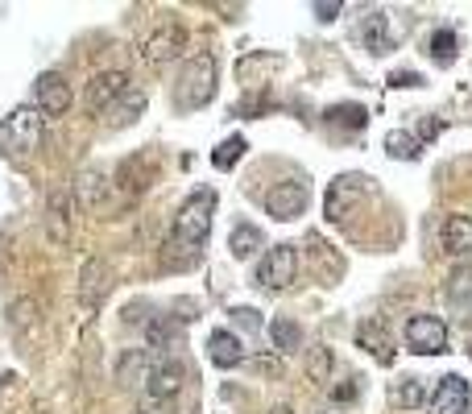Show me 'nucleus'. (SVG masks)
Masks as SVG:
<instances>
[{
    "label": "nucleus",
    "mask_w": 472,
    "mask_h": 414,
    "mask_svg": "<svg viewBox=\"0 0 472 414\" xmlns=\"http://www.w3.org/2000/svg\"><path fill=\"white\" fill-rule=\"evenodd\" d=\"M468 402H472L468 381H464L460 373H448V377H439V385H435L431 402H427V414H464Z\"/></svg>",
    "instance_id": "nucleus-11"
},
{
    "label": "nucleus",
    "mask_w": 472,
    "mask_h": 414,
    "mask_svg": "<svg viewBox=\"0 0 472 414\" xmlns=\"http://www.w3.org/2000/svg\"><path fill=\"white\" fill-rule=\"evenodd\" d=\"M71 191L67 187H59V191H50V199H46V232H50V240L54 245H67L71 240Z\"/></svg>",
    "instance_id": "nucleus-15"
},
{
    "label": "nucleus",
    "mask_w": 472,
    "mask_h": 414,
    "mask_svg": "<svg viewBox=\"0 0 472 414\" xmlns=\"http://www.w3.org/2000/svg\"><path fill=\"white\" fill-rule=\"evenodd\" d=\"M154 365L157 361L146 348H125V353L117 356V385L125 394H146L149 377H154Z\"/></svg>",
    "instance_id": "nucleus-8"
},
{
    "label": "nucleus",
    "mask_w": 472,
    "mask_h": 414,
    "mask_svg": "<svg viewBox=\"0 0 472 414\" xmlns=\"http://www.w3.org/2000/svg\"><path fill=\"white\" fill-rule=\"evenodd\" d=\"M154 170H157V162H154V154H133V158H125L117 166V187L125 191V199H133V195H141V191L149 187V178H154Z\"/></svg>",
    "instance_id": "nucleus-13"
},
{
    "label": "nucleus",
    "mask_w": 472,
    "mask_h": 414,
    "mask_svg": "<svg viewBox=\"0 0 472 414\" xmlns=\"http://www.w3.org/2000/svg\"><path fill=\"white\" fill-rule=\"evenodd\" d=\"M228 249H232L236 261H249V257H257L261 249H266V232L257 224H236L232 237H228Z\"/></svg>",
    "instance_id": "nucleus-20"
},
{
    "label": "nucleus",
    "mask_w": 472,
    "mask_h": 414,
    "mask_svg": "<svg viewBox=\"0 0 472 414\" xmlns=\"http://www.w3.org/2000/svg\"><path fill=\"white\" fill-rule=\"evenodd\" d=\"M109 174L99 166H83L79 170V178H75V203L83 207V212H96L99 203H104V195H109Z\"/></svg>",
    "instance_id": "nucleus-18"
},
{
    "label": "nucleus",
    "mask_w": 472,
    "mask_h": 414,
    "mask_svg": "<svg viewBox=\"0 0 472 414\" xmlns=\"http://www.w3.org/2000/svg\"><path fill=\"white\" fill-rule=\"evenodd\" d=\"M128 88H133V75H128V71H120V67L99 71L96 80L88 83V91H83V104H88V112H109Z\"/></svg>",
    "instance_id": "nucleus-7"
},
{
    "label": "nucleus",
    "mask_w": 472,
    "mask_h": 414,
    "mask_svg": "<svg viewBox=\"0 0 472 414\" xmlns=\"http://www.w3.org/2000/svg\"><path fill=\"white\" fill-rule=\"evenodd\" d=\"M311 13L319 21H335L340 13H345V5H340V0H319V5H311Z\"/></svg>",
    "instance_id": "nucleus-37"
},
{
    "label": "nucleus",
    "mask_w": 472,
    "mask_h": 414,
    "mask_svg": "<svg viewBox=\"0 0 472 414\" xmlns=\"http://www.w3.org/2000/svg\"><path fill=\"white\" fill-rule=\"evenodd\" d=\"M356 394H361V385H356V377H353V381H348V385H335V390H332V398H335V402H356Z\"/></svg>",
    "instance_id": "nucleus-40"
},
{
    "label": "nucleus",
    "mask_w": 472,
    "mask_h": 414,
    "mask_svg": "<svg viewBox=\"0 0 472 414\" xmlns=\"http://www.w3.org/2000/svg\"><path fill=\"white\" fill-rule=\"evenodd\" d=\"M385 146H390V158H398V162L419 158V141H414L411 133H402V128H398V133H390V137H385Z\"/></svg>",
    "instance_id": "nucleus-31"
},
{
    "label": "nucleus",
    "mask_w": 472,
    "mask_h": 414,
    "mask_svg": "<svg viewBox=\"0 0 472 414\" xmlns=\"http://www.w3.org/2000/svg\"><path fill=\"white\" fill-rule=\"evenodd\" d=\"M183 381H187V365H183L178 356H166V361H157L154 365V377H149L146 394L162 398V402H175V394L183 390Z\"/></svg>",
    "instance_id": "nucleus-14"
},
{
    "label": "nucleus",
    "mask_w": 472,
    "mask_h": 414,
    "mask_svg": "<svg viewBox=\"0 0 472 414\" xmlns=\"http://www.w3.org/2000/svg\"><path fill=\"white\" fill-rule=\"evenodd\" d=\"M439 237H443V253L448 257H472V220L468 216H448Z\"/></svg>",
    "instance_id": "nucleus-19"
},
{
    "label": "nucleus",
    "mask_w": 472,
    "mask_h": 414,
    "mask_svg": "<svg viewBox=\"0 0 472 414\" xmlns=\"http://www.w3.org/2000/svg\"><path fill=\"white\" fill-rule=\"evenodd\" d=\"M298 278V253L295 245H274L266 249L261 266H257V282L266 290H290Z\"/></svg>",
    "instance_id": "nucleus-5"
},
{
    "label": "nucleus",
    "mask_w": 472,
    "mask_h": 414,
    "mask_svg": "<svg viewBox=\"0 0 472 414\" xmlns=\"http://www.w3.org/2000/svg\"><path fill=\"white\" fill-rule=\"evenodd\" d=\"M311 253L324 257V261H327V282H335V278H340V269H345V261L332 253V245H327V240H319V237L311 232Z\"/></svg>",
    "instance_id": "nucleus-33"
},
{
    "label": "nucleus",
    "mask_w": 472,
    "mask_h": 414,
    "mask_svg": "<svg viewBox=\"0 0 472 414\" xmlns=\"http://www.w3.org/2000/svg\"><path fill=\"white\" fill-rule=\"evenodd\" d=\"M42 137H46V117L38 108H30V104H21V108H13L9 117L0 120V154L5 158L33 154L42 146Z\"/></svg>",
    "instance_id": "nucleus-1"
},
{
    "label": "nucleus",
    "mask_w": 472,
    "mask_h": 414,
    "mask_svg": "<svg viewBox=\"0 0 472 414\" xmlns=\"http://www.w3.org/2000/svg\"><path fill=\"white\" fill-rule=\"evenodd\" d=\"M199 266V249L195 245H183V240L166 237V245H162V269H170V274H183V269H195Z\"/></svg>",
    "instance_id": "nucleus-22"
},
{
    "label": "nucleus",
    "mask_w": 472,
    "mask_h": 414,
    "mask_svg": "<svg viewBox=\"0 0 472 414\" xmlns=\"http://www.w3.org/2000/svg\"><path fill=\"white\" fill-rule=\"evenodd\" d=\"M212 216H216V191L212 187H195L183 207H178L175 216V228H170V237L183 240V245H203L207 232H212Z\"/></svg>",
    "instance_id": "nucleus-2"
},
{
    "label": "nucleus",
    "mask_w": 472,
    "mask_h": 414,
    "mask_svg": "<svg viewBox=\"0 0 472 414\" xmlns=\"http://www.w3.org/2000/svg\"><path fill=\"white\" fill-rule=\"evenodd\" d=\"M269 344H274V356H290L303 348V327L295 324V319L278 315L274 324H269Z\"/></svg>",
    "instance_id": "nucleus-21"
},
{
    "label": "nucleus",
    "mask_w": 472,
    "mask_h": 414,
    "mask_svg": "<svg viewBox=\"0 0 472 414\" xmlns=\"http://www.w3.org/2000/svg\"><path fill=\"white\" fill-rule=\"evenodd\" d=\"M212 96H216V59L212 54H195V59L183 62V75H178V88H175V108L195 112Z\"/></svg>",
    "instance_id": "nucleus-3"
},
{
    "label": "nucleus",
    "mask_w": 472,
    "mask_h": 414,
    "mask_svg": "<svg viewBox=\"0 0 472 414\" xmlns=\"http://www.w3.org/2000/svg\"><path fill=\"white\" fill-rule=\"evenodd\" d=\"M109 282H112V266L104 257H88L83 261V274H79V303L83 311H96L99 298L109 295Z\"/></svg>",
    "instance_id": "nucleus-12"
},
{
    "label": "nucleus",
    "mask_w": 472,
    "mask_h": 414,
    "mask_svg": "<svg viewBox=\"0 0 472 414\" xmlns=\"http://www.w3.org/2000/svg\"><path fill=\"white\" fill-rule=\"evenodd\" d=\"M356 344L364 348V353H373L382 365H390L393 361V348H390V335H385L382 324H361L356 327Z\"/></svg>",
    "instance_id": "nucleus-23"
},
{
    "label": "nucleus",
    "mask_w": 472,
    "mask_h": 414,
    "mask_svg": "<svg viewBox=\"0 0 472 414\" xmlns=\"http://www.w3.org/2000/svg\"><path fill=\"white\" fill-rule=\"evenodd\" d=\"M187 30L178 25V21H162L154 33H149L146 42H141V59L149 62V67H166V62L183 59V50H187Z\"/></svg>",
    "instance_id": "nucleus-4"
},
{
    "label": "nucleus",
    "mask_w": 472,
    "mask_h": 414,
    "mask_svg": "<svg viewBox=\"0 0 472 414\" xmlns=\"http://www.w3.org/2000/svg\"><path fill=\"white\" fill-rule=\"evenodd\" d=\"M141 108H146V91H141V88H128L125 96H120L117 104L109 108V125H120V128L133 125V120L141 117Z\"/></svg>",
    "instance_id": "nucleus-24"
},
{
    "label": "nucleus",
    "mask_w": 472,
    "mask_h": 414,
    "mask_svg": "<svg viewBox=\"0 0 472 414\" xmlns=\"http://www.w3.org/2000/svg\"><path fill=\"white\" fill-rule=\"evenodd\" d=\"M448 303L460 306V311H472V266H460L452 278H448V287H443Z\"/></svg>",
    "instance_id": "nucleus-25"
},
{
    "label": "nucleus",
    "mask_w": 472,
    "mask_h": 414,
    "mask_svg": "<svg viewBox=\"0 0 472 414\" xmlns=\"http://www.w3.org/2000/svg\"><path fill=\"white\" fill-rule=\"evenodd\" d=\"M33 108H38L42 117H62V112L71 108V83L62 80L59 71L38 75V83H33Z\"/></svg>",
    "instance_id": "nucleus-9"
},
{
    "label": "nucleus",
    "mask_w": 472,
    "mask_h": 414,
    "mask_svg": "<svg viewBox=\"0 0 472 414\" xmlns=\"http://www.w3.org/2000/svg\"><path fill=\"white\" fill-rule=\"evenodd\" d=\"M249 369L261 377H282V356H253L249 361Z\"/></svg>",
    "instance_id": "nucleus-36"
},
{
    "label": "nucleus",
    "mask_w": 472,
    "mask_h": 414,
    "mask_svg": "<svg viewBox=\"0 0 472 414\" xmlns=\"http://www.w3.org/2000/svg\"><path fill=\"white\" fill-rule=\"evenodd\" d=\"M245 149H249V141L241 137V133H232V137H224L216 149H212V166H216V170H232L236 162L245 158Z\"/></svg>",
    "instance_id": "nucleus-26"
},
{
    "label": "nucleus",
    "mask_w": 472,
    "mask_h": 414,
    "mask_svg": "<svg viewBox=\"0 0 472 414\" xmlns=\"http://www.w3.org/2000/svg\"><path fill=\"white\" fill-rule=\"evenodd\" d=\"M137 414H175V410H170V402H162V398H149V394H141V402H137Z\"/></svg>",
    "instance_id": "nucleus-39"
},
{
    "label": "nucleus",
    "mask_w": 472,
    "mask_h": 414,
    "mask_svg": "<svg viewBox=\"0 0 472 414\" xmlns=\"http://www.w3.org/2000/svg\"><path fill=\"white\" fill-rule=\"evenodd\" d=\"M33 315H38V303H33V298H13V303H9L13 332H25V327H33Z\"/></svg>",
    "instance_id": "nucleus-30"
},
{
    "label": "nucleus",
    "mask_w": 472,
    "mask_h": 414,
    "mask_svg": "<svg viewBox=\"0 0 472 414\" xmlns=\"http://www.w3.org/2000/svg\"><path fill=\"white\" fill-rule=\"evenodd\" d=\"M146 340H149V356H154V353H166V348H170V327L162 324V319H154V324L146 327Z\"/></svg>",
    "instance_id": "nucleus-34"
},
{
    "label": "nucleus",
    "mask_w": 472,
    "mask_h": 414,
    "mask_svg": "<svg viewBox=\"0 0 472 414\" xmlns=\"http://www.w3.org/2000/svg\"><path fill=\"white\" fill-rule=\"evenodd\" d=\"M364 46L373 50V54H385V50L393 46L390 25H385V13H369V21H364Z\"/></svg>",
    "instance_id": "nucleus-28"
},
{
    "label": "nucleus",
    "mask_w": 472,
    "mask_h": 414,
    "mask_svg": "<svg viewBox=\"0 0 472 414\" xmlns=\"http://www.w3.org/2000/svg\"><path fill=\"white\" fill-rule=\"evenodd\" d=\"M327 120H348L353 128H361L364 125V108H356V104H353V108H332V112H327Z\"/></svg>",
    "instance_id": "nucleus-38"
},
{
    "label": "nucleus",
    "mask_w": 472,
    "mask_h": 414,
    "mask_svg": "<svg viewBox=\"0 0 472 414\" xmlns=\"http://www.w3.org/2000/svg\"><path fill=\"white\" fill-rule=\"evenodd\" d=\"M406 348L419 356H439L448 353V324L439 315H411L406 319Z\"/></svg>",
    "instance_id": "nucleus-6"
},
{
    "label": "nucleus",
    "mask_w": 472,
    "mask_h": 414,
    "mask_svg": "<svg viewBox=\"0 0 472 414\" xmlns=\"http://www.w3.org/2000/svg\"><path fill=\"white\" fill-rule=\"evenodd\" d=\"M431 59L443 62V67L456 59V33L452 30H435L431 33Z\"/></svg>",
    "instance_id": "nucleus-32"
},
{
    "label": "nucleus",
    "mask_w": 472,
    "mask_h": 414,
    "mask_svg": "<svg viewBox=\"0 0 472 414\" xmlns=\"http://www.w3.org/2000/svg\"><path fill=\"white\" fill-rule=\"evenodd\" d=\"M269 414H290V406H274V410H269Z\"/></svg>",
    "instance_id": "nucleus-42"
},
{
    "label": "nucleus",
    "mask_w": 472,
    "mask_h": 414,
    "mask_svg": "<svg viewBox=\"0 0 472 414\" xmlns=\"http://www.w3.org/2000/svg\"><path fill=\"white\" fill-rule=\"evenodd\" d=\"M393 88H419L423 83V75H414V71H398V75H390Z\"/></svg>",
    "instance_id": "nucleus-41"
},
{
    "label": "nucleus",
    "mask_w": 472,
    "mask_h": 414,
    "mask_svg": "<svg viewBox=\"0 0 472 414\" xmlns=\"http://www.w3.org/2000/svg\"><path fill=\"white\" fill-rule=\"evenodd\" d=\"M207 361L216 369H236L245 361V348H241V335L228 332V327H216L207 335Z\"/></svg>",
    "instance_id": "nucleus-17"
},
{
    "label": "nucleus",
    "mask_w": 472,
    "mask_h": 414,
    "mask_svg": "<svg viewBox=\"0 0 472 414\" xmlns=\"http://www.w3.org/2000/svg\"><path fill=\"white\" fill-rule=\"evenodd\" d=\"M332 365L335 361H332V348L327 344H315L311 353H307V377H311V381L324 385L327 377H332Z\"/></svg>",
    "instance_id": "nucleus-29"
},
{
    "label": "nucleus",
    "mask_w": 472,
    "mask_h": 414,
    "mask_svg": "<svg viewBox=\"0 0 472 414\" xmlns=\"http://www.w3.org/2000/svg\"><path fill=\"white\" fill-rule=\"evenodd\" d=\"M228 315H232L236 327H249V332H257V327H261V311H257V306H232Z\"/></svg>",
    "instance_id": "nucleus-35"
},
{
    "label": "nucleus",
    "mask_w": 472,
    "mask_h": 414,
    "mask_svg": "<svg viewBox=\"0 0 472 414\" xmlns=\"http://www.w3.org/2000/svg\"><path fill=\"white\" fill-rule=\"evenodd\" d=\"M364 191V178L361 174H340L327 187V203H324V216L332 220V224H340L345 220V207H353V199Z\"/></svg>",
    "instance_id": "nucleus-16"
},
{
    "label": "nucleus",
    "mask_w": 472,
    "mask_h": 414,
    "mask_svg": "<svg viewBox=\"0 0 472 414\" xmlns=\"http://www.w3.org/2000/svg\"><path fill=\"white\" fill-rule=\"evenodd\" d=\"M427 402V390L419 377H402V381L393 385V406L398 410H414V406H423Z\"/></svg>",
    "instance_id": "nucleus-27"
},
{
    "label": "nucleus",
    "mask_w": 472,
    "mask_h": 414,
    "mask_svg": "<svg viewBox=\"0 0 472 414\" xmlns=\"http://www.w3.org/2000/svg\"><path fill=\"white\" fill-rule=\"evenodd\" d=\"M266 212L278 220V224L298 220L307 212V187L303 183H274V187L266 191Z\"/></svg>",
    "instance_id": "nucleus-10"
}]
</instances>
